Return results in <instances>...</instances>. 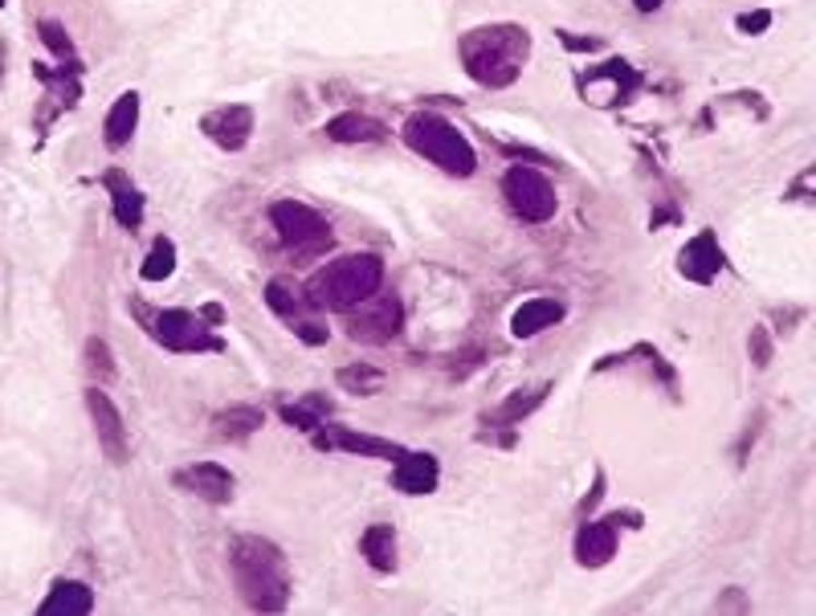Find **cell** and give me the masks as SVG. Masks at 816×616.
Instances as JSON below:
<instances>
[{
	"instance_id": "cell-29",
	"label": "cell",
	"mask_w": 816,
	"mask_h": 616,
	"mask_svg": "<svg viewBox=\"0 0 816 616\" xmlns=\"http://www.w3.org/2000/svg\"><path fill=\"white\" fill-rule=\"evenodd\" d=\"M37 33H42V42H46V49L54 54V58H62V62L74 58V42H70V33H66L58 21H42Z\"/></svg>"
},
{
	"instance_id": "cell-22",
	"label": "cell",
	"mask_w": 816,
	"mask_h": 616,
	"mask_svg": "<svg viewBox=\"0 0 816 616\" xmlns=\"http://www.w3.org/2000/svg\"><path fill=\"white\" fill-rule=\"evenodd\" d=\"M323 449H347V453H364V458H401L404 446L397 441H380V437H364V433H352V429H335L319 437Z\"/></svg>"
},
{
	"instance_id": "cell-8",
	"label": "cell",
	"mask_w": 816,
	"mask_h": 616,
	"mask_svg": "<svg viewBox=\"0 0 816 616\" xmlns=\"http://www.w3.org/2000/svg\"><path fill=\"white\" fill-rule=\"evenodd\" d=\"M152 335H155V343H164L168 352H180V355L225 352V340L204 323V315H192V310H159L152 323Z\"/></svg>"
},
{
	"instance_id": "cell-6",
	"label": "cell",
	"mask_w": 816,
	"mask_h": 616,
	"mask_svg": "<svg viewBox=\"0 0 816 616\" xmlns=\"http://www.w3.org/2000/svg\"><path fill=\"white\" fill-rule=\"evenodd\" d=\"M347 315V335L355 343H368V347H380V343H392L404 327V307L397 294H368L364 303H355Z\"/></svg>"
},
{
	"instance_id": "cell-16",
	"label": "cell",
	"mask_w": 816,
	"mask_h": 616,
	"mask_svg": "<svg viewBox=\"0 0 816 616\" xmlns=\"http://www.w3.org/2000/svg\"><path fill=\"white\" fill-rule=\"evenodd\" d=\"M323 135L335 139V143H380V139L388 135V127L380 123V119H371V115L343 110V115H335V119H327Z\"/></svg>"
},
{
	"instance_id": "cell-10",
	"label": "cell",
	"mask_w": 816,
	"mask_h": 616,
	"mask_svg": "<svg viewBox=\"0 0 816 616\" xmlns=\"http://www.w3.org/2000/svg\"><path fill=\"white\" fill-rule=\"evenodd\" d=\"M172 482H176V490L197 494V498L213 502V507H225V502H233V490H237L233 474L225 470V465H216V462L185 465V470H176V474H172Z\"/></svg>"
},
{
	"instance_id": "cell-35",
	"label": "cell",
	"mask_w": 816,
	"mask_h": 616,
	"mask_svg": "<svg viewBox=\"0 0 816 616\" xmlns=\"http://www.w3.org/2000/svg\"><path fill=\"white\" fill-rule=\"evenodd\" d=\"M0 74H4V46H0Z\"/></svg>"
},
{
	"instance_id": "cell-20",
	"label": "cell",
	"mask_w": 816,
	"mask_h": 616,
	"mask_svg": "<svg viewBox=\"0 0 816 616\" xmlns=\"http://www.w3.org/2000/svg\"><path fill=\"white\" fill-rule=\"evenodd\" d=\"M262 425H265V413L253 408V404H229V408H221V413L213 416V429L221 441H246V437H253Z\"/></svg>"
},
{
	"instance_id": "cell-19",
	"label": "cell",
	"mask_w": 816,
	"mask_h": 616,
	"mask_svg": "<svg viewBox=\"0 0 816 616\" xmlns=\"http://www.w3.org/2000/svg\"><path fill=\"white\" fill-rule=\"evenodd\" d=\"M135 127H139V94L127 91L115 98V107L107 110V123H103V139H107L110 152L127 147L131 135H135Z\"/></svg>"
},
{
	"instance_id": "cell-34",
	"label": "cell",
	"mask_w": 816,
	"mask_h": 616,
	"mask_svg": "<svg viewBox=\"0 0 816 616\" xmlns=\"http://www.w3.org/2000/svg\"><path fill=\"white\" fill-rule=\"evenodd\" d=\"M637 4V13H658L662 9V0H632Z\"/></svg>"
},
{
	"instance_id": "cell-30",
	"label": "cell",
	"mask_w": 816,
	"mask_h": 616,
	"mask_svg": "<svg viewBox=\"0 0 816 616\" xmlns=\"http://www.w3.org/2000/svg\"><path fill=\"white\" fill-rule=\"evenodd\" d=\"M747 352H752L755 368H768L771 364V340H768V327H755L752 340H747Z\"/></svg>"
},
{
	"instance_id": "cell-12",
	"label": "cell",
	"mask_w": 816,
	"mask_h": 616,
	"mask_svg": "<svg viewBox=\"0 0 816 616\" xmlns=\"http://www.w3.org/2000/svg\"><path fill=\"white\" fill-rule=\"evenodd\" d=\"M265 303H270V310H274L282 323L294 327V335L303 343H310V347L327 343V327L319 323V319H310L307 310H303V303H298L282 282H270V286H265Z\"/></svg>"
},
{
	"instance_id": "cell-21",
	"label": "cell",
	"mask_w": 816,
	"mask_h": 616,
	"mask_svg": "<svg viewBox=\"0 0 816 616\" xmlns=\"http://www.w3.org/2000/svg\"><path fill=\"white\" fill-rule=\"evenodd\" d=\"M103 185L110 188V201H115V221H119L123 229H139V225H143V192H139V188H131V180H127L123 171H107V176H103Z\"/></svg>"
},
{
	"instance_id": "cell-7",
	"label": "cell",
	"mask_w": 816,
	"mask_h": 616,
	"mask_svg": "<svg viewBox=\"0 0 816 616\" xmlns=\"http://www.w3.org/2000/svg\"><path fill=\"white\" fill-rule=\"evenodd\" d=\"M502 197L510 201L515 216H523L527 225H547L555 216V209H559L552 180L540 168H527V164H515L502 176Z\"/></svg>"
},
{
	"instance_id": "cell-36",
	"label": "cell",
	"mask_w": 816,
	"mask_h": 616,
	"mask_svg": "<svg viewBox=\"0 0 816 616\" xmlns=\"http://www.w3.org/2000/svg\"><path fill=\"white\" fill-rule=\"evenodd\" d=\"M0 4H4V0H0Z\"/></svg>"
},
{
	"instance_id": "cell-15",
	"label": "cell",
	"mask_w": 816,
	"mask_h": 616,
	"mask_svg": "<svg viewBox=\"0 0 816 616\" xmlns=\"http://www.w3.org/2000/svg\"><path fill=\"white\" fill-rule=\"evenodd\" d=\"M678 270L690 277V282H698V286H707V282L719 277V270H723V249L714 241V233H698L690 246L682 249Z\"/></svg>"
},
{
	"instance_id": "cell-9",
	"label": "cell",
	"mask_w": 816,
	"mask_h": 616,
	"mask_svg": "<svg viewBox=\"0 0 816 616\" xmlns=\"http://www.w3.org/2000/svg\"><path fill=\"white\" fill-rule=\"evenodd\" d=\"M86 408H91V420H94V437H98V449L107 453V462L123 465L127 453H131V441H127V425H123V413L115 408L103 388H86Z\"/></svg>"
},
{
	"instance_id": "cell-26",
	"label": "cell",
	"mask_w": 816,
	"mask_h": 616,
	"mask_svg": "<svg viewBox=\"0 0 816 616\" xmlns=\"http://www.w3.org/2000/svg\"><path fill=\"white\" fill-rule=\"evenodd\" d=\"M172 270H176V246H172L168 237H159L152 246V253L143 258V265H139V277L143 282H164V277H172Z\"/></svg>"
},
{
	"instance_id": "cell-28",
	"label": "cell",
	"mask_w": 816,
	"mask_h": 616,
	"mask_svg": "<svg viewBox=\"0 0 816 616\" xmlns=\"http://www.w3.org/2000/svg\"><path fill=\"white\" fill-rule=\"evenodd\" d=\"M86 371L98 376V380H115V355H110V343L107 340H91L86 343Z\"/></svg>"
},
{
	"instance_id": "cell-14",
	"label": "cell",
	"mask_w": 816,
	"mask_h": 616,
	"mask_svg": "<svg viewBox=\"0 0 816 616\" xmlns=\"http://www.w3.org/2000/svg\"><path fill=\"white\" fill-rule=\"evenodd\" d=\"M616 526H620V514H608L601 523H584L576 531V559L584 568H604L616 555Z\"/></svg>"
},
{
	"instance_id": "cell-1",
	"label": "cell",
	"mask_w": 816,
	"mask_h": 616,
	"mask_svg": "<svg viewBox=\"0 0 816 616\" xmlns=\"http://www.w3.org/2000/svg\"><path fill=\"white\" fill-rule=\"evenodd\" d=\"M229 571L237 596L253 613H282L291 604V568L277 543L262 535H237L229 543Z\"/></svg>"
},
{
	"instance_id": "cell-31",
	"label": "cell",
	"mask_w": 816,
	"mask_h": 616,
	"mask_svg": "<svg viewBox=\"0 0 816 616\" xmlns=\"http://www.w3.org/2000/svg\"><path fill=\"white\" fill-rule=\"evenodd\" d=\"M768 25H771V13L768 9H755V13H743V16H735V29L740 33H768Z\"/></svg>"
},
{
	"instance_id": "cell-11",
	"label": "cell",
	"mask_w": 816,
	"mask_h": 616,
	"mask_svg": "<svg viewBox=\"0 0 816 616\" xmlns=\"http://www.w3.org/2000/svg\"><path fill=\"white\" fill-rule=\"evenodd\" d=\"M201 131L213 139L216 147L225 152H241L253 135V110L246 103H229V107H216L201 119Z\"/></svg>"
},
{
	"instance_id": "cell-18",
	"label": "cell",
	"mask_w": 816,
	"mask_h": 616,
	"mask_svg": "<svg viewBox=\"0 0 816 616\" xmlns=\"http://www.w3.org/2000/svg\"><path fill=\"white\" fill-rule=\"evenodd\" d=\"M559 319H564V307L555 298H527L523 307L510 315V331H515V340H531V335L555 327Z\"/></svg>"
},
{
	"instance_id": "cell-24",
	"label": "cell",
	"mask_w": 816,
	"mask_h": 616,
	"mask_svg": "<svg viewBox=\"0 0 816 616\" xmlns=\"http://www.w3.org/2000/svg\"><path fill=\"white\" fill-rule=\"evenodd\" d=\"M552 392V384H540V388H527V392H510V401L494 413V425H519L523 416H531L535 408L543 404V396Z\"/></svg>"
},
{
	"instance_id": "cell-32",
	"label": "cell",
	"mask_w": 816,
	"mask_h": 616,
	"mask_svg": "<svg viewBox=\"0 0 816 616\" xmlns=\"http://www.w3.org/2000/svg\"><path fill=\"white\" fill-rule=\"evenodd\" d=\"M601 494H604V474H596V482H592V490L584 494V502H580V510L596 507V502H601Z\"/></svg>"
},
{
	"instance_id": "cell-5",
	"label": "cell",
	"mask_w": 816,
	"mask_h": 616,
	"mask_svg": "<svg viewBox=\"0 0 816 616\" xmlns=\"http://www.w3.org/2000/svg\"><path fill=\"white\" fill-rule=\"evenodd\" d=\"M270 221H274V233L282 237V246L294 249V253H303V258L331 249V225H327L310 204L277 201L274 209H270Z\"/></svg>"
},
{
	"instance_id": "cell-4",
	"label": "cell",
	"mask_w": 816,
	"mask_h": 616,
	"mask_svg": "<svg viewBox=\"0 0 816 616\" xmlns=\"http://www.w3.org/2000/svg\"><path fill=\"white\" fill-rule=\"evenodd\" d=\"M401 135H404V143L421 155V159L437 164L446 176H458V180H465V176H474V171H477V155H474V147H470V139H465L458 127L449 123V119L433 115V110H416L413 119L404 123Z\"/></svg>"
},
{
	"instance_id": "cell-2",
	"label": "cell",
	"mask_w": 816,
	"mask_h": 616,
	"mask_svg": "<svg viewBox=\"0 0 816 616\" xmlns=\"http://www.w3.org/2000/svg\"><path fill=\"white\" fill-rule=\"evenodd\" d=\"M462 66L465 74L474 78L477 86H490V91H502V86H515L519 74L527 66V54H531V33L523 25H482V29H470L462 37Z\"/></svg>"
},
{
	"instance_id": "cell-27",
	"label": "cell",
	"mask_w": 816,
	"mask_h": 616,
	"mask_svg": "<svg viewBox=\"0 0 816 616\" xmlns=\"http://www.w3.org/2000/svg\"><path fill=\"white\" fill-rule=\"evenodd\" d=\"M282 420L303 433H319L323 429V401H319V396H307L303 404H282Z\"/></svg>"
},
{
	"instance_id": "cell-13",
	"label": "cell",
	"mask_w": 816,
	"mask_h": 616,
	"mask_svg": "<svg viewBox=\"0 0 816 616\" xmlns=\"http://www.w3.org/2000/svg\"><path fill=\"white\" fill-rule=\"evenodd\" d=\"M437 482H441V465H437V458L433 453H421V449H404L401 458H397V465H392V486L401 494H413V498H425V494L437 490Z\"/></svg>"
},
{
	"instance_id": "cell-17",
	"label": "cell",
	"mask_w": 816,
	"mask_h": 616,
	"mask_svg": "<svg viewBox=\"0 0 816 616\" xmlns=\"http://www.w3.org/2000/svg\"><path fill=\"white\" fill-rule=\"evenodd\" d=\"M42 616H86L94 613V592L82 580H58L37 608Z\"/></svg>"
},
{
	"instance_id": "cell-33",
	"label": "cell",
	"mask_w": 816,
	"mask_h": 616,
	"mask_svg": "<svg viewBox=\"0 0 816 616\" xmlns=\"http://www.w3.org/2000/svg\"><path fill=\"white\" fill-rule=\"evenodd\" d=\"M201 315H204V323H213V327L225 323V310H221V303H209V307H204Z\"/></svg>"
},
{
	"instance_id": "cell-25",
	"label": "cell",
	"mask_w": 816,
	"mask_h": 616,
	"mask_svg": "<svg viewBox=\"0 0 816 616\" xmlns=\"http://www.w3.org/2000/svg\"><path fill=\"white\" fill-rule=\"evenodd\" d=\"M340 388L343 392H352V396H376L380 388H385V371L368 368V364H352V368H340Z\"/></svg>"
},
{
	"instance_id": "cell-23",
	"label": "cell",
	"mask_w": 816,
	"mask_h": 616,
	"mask_svg": "<svg viewBox=\"0 0 816 616\" xmlns=\"http://www.w3.org/2000/svg\"><path fill=\"white\" fill-rule=\"evenodd\" d=\"M359 552L376 571H392L397 568V531L388 523H371L364 535H359Z\"/></svg>"
},
{
	"instance_id": "cell-3",
	"label": "cell",
	"mask_w": 816,
	"mask_h": 616,
	"mask_svg": "<svg viewBox=\"0 0 816 616\" xmlns=\"http://www.w3.org/2000/svg\"><path fill=\"white\" fill-rule=\"evenodd\" d=\"M385 286V262L376 253H347L327 262L319 274L307 282V303L315 310H352L368 294Z\"/></svg>"
}]
</instances>
